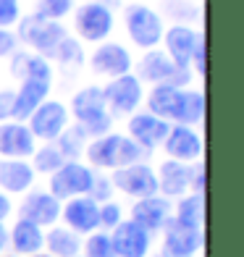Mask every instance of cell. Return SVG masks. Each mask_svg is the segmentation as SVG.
<instances>
[{
  "mask_svg": "<svg viewBox=\"0 0 244 257\" xmlns=\"http://www.w3.org/2000/svg\"><path fill=\"white\" fill-rule=\"evenodd\" d=\"M84 155L92 171H115L132 163H145L147 153L126 134H102L87 145Z\"/></svg>",
  "mask_w": 244,
  "mask_h": 257,
  "instance_id": "6da1fadb",
  "label": "cell"
},
{
  "mask_svg": "<svg viewBox=\"0 0 244 257\" xmlns=\"http://www.w3.org/2000/svg\"><path fill=\"white\" fill-rule=\"evenodd\" d=\"M71 113L76 118V126H81L87 132L89 139H97L102 134H110L113 115L108 113L105 97H102V87L89 84L84 89H79L71 97Z\"/></svg>",
  "mask_w": 244,
  "mask_h": 257,
  "instance_id": "7a4b0ae2",
  "label": "cell"
},
{
  "mask_svg": "<svg viewBox=\"0 0 244 257\" xmlns=\"http://www.w3.org/2000/svg\"><path fill=\"white\" fill-rule=\"evenodd\" d=\"M137 79L139 81H150L153 87L166 84V87L187 89L189 81H192V71H189V68H179L163 50L153 48V50H147L142 58H139Z\"/></svg>",
  "mask_w": 244,
  "mask_h": 257,
  "instance_id": "3957f363",
  "label": "cell"
},
{
  "mask_svg": "<svg viewBox=\"0 0 244 257\" xmlns=\"http://www.w3.org/2000/svg\"><path fill=\"white\" fill-rule=\"evenodd\" d=\"M124 24H126L132 42L142 50L158 48L163 40V32H166L163 29V19L150 6H139V3H132L124 8Z\"/></svg>",
  "mask_w": 244,
  "mask_h": 257,
  "instance_id": "277c9868",
  "label": "cell"
},
{
  "mask_svg": "<svg viewBox=\"0 0 244 257\" xmlns=\"http://www.w3.org/2000/svg\"><path fill=\"white\" fill-rule=\"evenodd\" d=\"M63 37H68V34L61 27V21L40 19L37 14L19 19V34H16V40L29 45L32 50H37V55H42V58H48L55 50V45L61 42Z\"/></svg>",
  "mask_w": 244,
  "mask_h": 257,
  "instance_id": "5b68a950",
  "label": "cell"
},
{
  "mask_svg": "<svg viewBox=\"0 0 244 257\" xmlns=\"http://www.w3.org/2000/svg\"><path fill=\"white\" fill-rule=\"evenodd\" d=\"M92 179H95V171L89 166H84V163H79V160H66L50 176V189L48 192L61 202L71 200V197H87Z\"/></svg>",
  "mask_w": 244,
  "mask_h": 257,
  "instance_id": "8992f818",
  "label": "cell"
},
{
  "mask_svg": "<svg viewBox=\"0 0 244 257\" xmlns=\"http://www.w3.org/2000/svg\"><path fill=\"white\" fill-rule=\"evenodd\" d=\"M102 97H105L108 113L113 118L115 115H132V113H137L139 102L145 100V89H142V81L134 74H124V76L110 79L102 87Z\"/></svg>",
  "mask_w": 244,
  "mask_h": 257,
  "instance_id": "52a82bcc",
  "label": "cell"
},
{
  "mask_svg": "<svg viewBox=\"0 0 244 257\" xmlns=\"http://www.w3.org/2000/svg\"><path fill=\"white\" fill-rule=\"evenodd\" d=\"M110 184H113V189L124 192L126 197H134V200L158 194L155 168L147 166V163H132V166L115 168L110 176Z\"/></svg>",
  "mask_w": 244,
  "mask_h": 257,
  "instance_id": "ba28073f",
  "label": "cell"
},
{
  "mask_svg": "<svg viewBox=\"0 0 244 257\" xmlns=\"http://www.w3.org/2000/svg\"><path fill=\"white\" fill-rule=\"evenodd\" d=\"M74 29L87 42H105L113 32V11L102 3H84L74 14Z\"/></svg>",
  "mask_w": 244,
  "mask_h": 257,
  "instance_id": "9c48e42d",
  "label": "cell"
},
{
  "mask_svg": "<svg viewBox=\"0 0 244 257\" xmlns=\"http://www.w3.org/2000/svg\"><path fill=\"white\" fill-rule=\"evenodd\" d=\"M27 121H29L27 126H29L34 139L55 142V139L61 137V132L68 126V108L58 100H45Z\"/></svg>",
  "mask_w": 244,
  "mask_h": 257,
  "instance_id": "30bf717a",
  "label": "cell"
},
{
  "mask_svg": "<svg viewBox=\"0 0 244 257\" xmlns=\"http://www.w3.org/2000/svg\"><path fill=\"white\" fill-rule=\"evenodd\" d=\"M163 150L171 160L179 163H197L202 158V137L194 132V126H179L171 123L166 139H163Z\"/></svg>",
  "mask_w": 244,
  "mask_h": 257,
  "instance_id": "8fae6325",
  "label": "cell"
},
{
  "mask_svg": "<svg viewBox=\"0 0 244 257\" xmlns=\"http://www.w3.org/2000/svg\"><path fill=\"white\" fill-rule=\"evenodd\" d=\"M89 68L100 76L115 79V76H124L132 71V55L118 42H102L89 55Z\"/></svg>",
  "mask_w": 244,
  "mask_h": 257,
  "instance_id": "7c38bea8",
  "label": "cell"
},
{
  "mask_svg": "<svg viewBox=\"0 0 244 257\" xmlns=\"http://www.w3.org/2000/svg\"><path fill=\"white\" fill-rule=\"evenodd\" d=\"M163 231V252L171 254H181V257H194L197 252L202 249V228H189L181 226L179 220L168 218Z\"/></svg>",
  "mask_w": 244,
  "mask_h": 257,
  "instance_id": "4fadbf2b",
  "label": "cell"
},
{
  "mask_svg": "<svg viewBox=\"0 0 244 257\" xmlns=\"http://www.w3.org/2000/svg\"><path fill=\"white\" fill-rule=\"evenodd\" d=\"M171 213H173L171 200H166V197H160V194H153V197H142V200H137L132 205L129 220L137 223L139 228H145L147 233H153V231H160L166 226Z\"/></svg>",
  "mask_w": 244,
  "mask_h": 257,
  "instance_id": "5bb4252c",
  "label": "cell"
},
{
  "mask_svg": "<svg viewBox=\"0 0 244 257\" xmlns=\"http://www.w3.org/2000/svg\"><path fill=\"white\" fill-rule=\"evenodd\" d=\"M61 207L63 202L55 200L50 192H29L24 197V202L19 205V218L29 220L34 226H55L61 218Z\"/></svg>",
  "mask_w": 244,
  "mask_h": 257,
  "instance_id": "9a60e30c",
  "label": "cell"
},
{
  "mask_svg": "<svg viewBox=\"0 0 244 257\" xmlns=\"http://www.w3.org/2000/svg\"><path fill=\"white\" fill-rule=\"evenodd\" d=\"M110 244L115 257H147L153 236L137 223H132V220H121L110 233Z\"/></svg>",
  "mask_w": 244,
  "mask_h": 257,
  "instance_id": "2e32d148",
  "label": "cell"
},
{
  "mask_svg": "<svg viewBox=\"0 0 244 257\" xmlns=\"http://www.w3.org/2000/svg\"><path fill=\"white\" fill-rule=\"evenodd\" d=\"M168 128H171V123L158 118V115H153V113H132L129 134H126V137H129L132 142H137L145 153H150V150H155V147L163 145Z\"/></svg>",
  "mask_w": 244,
  "mask_h": 257,
  "instance_id": "e0dca14e",
  "label": "cell"
},
{
  "mask_svg": "<svg viewBox=\"0 0 244 257\" xmlns=\"http://www.w3.org/2000/svg\"><path fill=\"white\" fill-rule=\"evenodd\" d=\"M37 150V142L29 132L27 123L14 121V123H0V158L11 160H27Z\"/></svg>",
  "mask_w": 244,
  "mask_h": 257,
  "instance_id": "ac0fdd59",
  "label": "cell"
},
{
  "mask_svg": "<svg viewBox=\"0 0 244 257\" xmlns=\"http://www.w3.org/2000/svg\"><path fill=\"white\" fill-rule=\"evenodd\" d=\"M61 218L66 220V228H71L74 233H92L100 228V220H97V202L89 200V197H71L66 200L61 207Z\"/></svg>",
  "mask_w": 244,
  "mask_h": 257,
  "instance_id": "d6986e66",
  "label": "cell"
},
{
  "mask_svg": "<svg viewBox=\"0 0 244 257\" xmlns=\"http://www.w3.org/2000/svg\"><path fill=\"white\" fill-rule=\"evenodd\" d=\"M158 179V194L166 200H179V197L189 194V166L179 160H163L160 168L155 171Z\"/></svg>",
  "mask_w": 244,
  "mask_h": 257,
  "instance_id": "ffe728a7",
  "label": "cell"
},
{
  "mask_svg": "<svg viewBox=\"0 0 244 257\" xmlns=\"http://www.w3.org/2000/svg\"><path fill=\"white\" fill-rule=\"evenodd\" d=\"M197 37H200V32H194L192 27H184V24L171 27L168 32H163V42H166V50L163 53H166L179 68H189Z\"/></svg>",
  "mask_w": 244,
  "mask_h": 257,
  "instance_id": "44dd1931",
  "label": "cell"
},
{
  "mask_svg": "<svg viewBox=\"0 0 244 257\" xmlns=\"http://www.w3.org/2000/svg\"><path fill=\"white\" fill-rule=\"evenodd\" d=\"M50 81H37V79H27L21 81L19 89L14 92V121H27L29 115L40 108L50 95Z\"/></svg>",
  "mask_w": 244,
  "mask_h": 257,
  "instance_id": "7402d4cb",
  "label": "cell"
},
{
  "mask_svg": "<svg viewBox=\"0 0 244 257\" xmlns=\"http://www.w3.org/2000/svg\"><path fill=\"white\" fill-rule=\"evenodd\" d=\"M34 184V171L27 160H11L0 158V192L11 194H24Z\"/></svg>",
  "mask_w": 244,
  "mask_h": 257,
  "instance_id": "603a6c76",
  "label": "cell"
},
{
  "mask_svg": "<svg viewBox=\"0 0 244 257\" xmlns=\"http://www.w3.org/2000/svg\"><path fill=\"white\" fill-rule=\"evenodd\" d=\"M179 105H181V89H176V87L158 84V87L150 89V95H147V113H153V115H158V118L168 121V123H176Z\"/></svg>",
  "mask_w": 244,
  "mask_h": 257,
  "instance_id": "cb8c5ba5",
  "label": "cell"
},
{
  "mask_svg": "<svg viewBox=\"0 0 244 257\" xmlns=\"http://www.w3.org/2000/svg\"><path fill=\"white\" fill-rule=\"evenodd\" d=\"M11 74L16 79H37V81H50L53 84V66L48 58H42L37 53H16L11 61Z\"/></svg>",
  "mask_w": 244,
  "mask_h": 257,
  "instance_id": "d4e9b609",
  "label": "cell"
},
{
  "mask_svg": "<svg viewBox=\"0 0 244 257\" xmlns=\"http://www.w3.org/2000/svg\"><path fill=\"white\" fill-rule=\"evenodd\" d=\"M8 241H11V247H14L16 254L29 257V254L42 252V247H45V231L40 226L29 223V220H24V218H19L14 231L8 233Z\"/></svg>",
  "mask_w": 244,
  "mask_h": 257,
  "instance_id": "484cf974",
  "label": "cell"
},
{
  "mask_svg": "<svg viewBox=\"0 0 244 257\" xmlns=\"http://www.w3.org/2000/svg\"><path fill=\"white\" fill-rule=\"evenodd\" d=\"M50 257H76L81 252V239L66 226H50L45 231V247Z\"/></svg>",
  "mask_w": 244,
  "mask_h": 257,
  "instance_id": "4316f807",
  "label": "cell"
},
{
  "mask_svg": "<svg viewBox=\"0 0 244 257\" xmlns=\"http://www.w3.org/2000/svg\"><path fill=\"white\" fill-rule=\"evenodd\" d=\"M173 220L189 228H202L205 223V194H184L173 205Z\"/></svg>",
  "mask_w": 244,
  "mask_h": 257,
  "instance_id": "83f0119b",
  "label": "cell"
},
{
  "mask_svg": "<svg viewBox=\"0 0 244 257\" xmlns=\"http://www.w3.org/2000/svg\"><path fill=\"white\" fill-rule=\"evenodd\" d=\"M89 145V137L87 132L81 126H66L61 137L55 139V147H58V153L63 155V160H79L81 155H84V150Z\"/></svg>",
  "mask_w": 244,
  "mask_h": 257,
  "instance_id": "f1b7e54d",
  "label": "cell"
},
{
  "mask_svg": "<svg viewBox=\"0 0 244 257\" xmlns=\"http://www.w3.org/2000/svg\"><path fill=\"white\" fill-rule=\"evenodd\" d=\"M205 118V95L197 89H181V105H179V126H194Z\"/></svg>",
  "mask_w": 244,
  "mask_h": 257,
  "instance_id": "f546056e",
  "label": "cell"
},
{
  "mask_svg": "<svg viewBox=\"0 0 244 257\" xmlns=\"http://www.w3.org/2000/svg\"><path fill=\"white\" fill-rule=\"evenodd\" d=\"M63 155L58 153V147L53 145V142H48V145H42V147H37L32 153V171L34 173H42V176H53V173L63 166Z\"/></svg>",
  "mask_w": 244,
  "mask_h": 257,
  "instance_id": "4dcf8cb0",
  "label": "cell"
},
{
  "mask_svg": "<svg viewBox=\"0 0 244 257\" xmlns=\"http://www.w3.org/2000/svg\"><path fill=\"white\" fill-rule=\"evenodd\" d=\"M48 58H55V63H61V66H76V68L84 63L81 45H79L74 37H63L61 42L55 45V50H53Z\"/></svg>",
  "mask_w": 244,
  "mask_h": 257,
  "instance_id": "1f68e13d",
  "label": "cell"
},
{
  "mask_svg": "<svg viewBox=\"0 0 244 257\" xmlns=\"http://www.w3.org/2000/svg\"><path fill=\"white\" fill-rule=\"evenodd\" d=\"M81 249H84L81 257H115L113 244H110V233H105V231L87 233V239L81 241Z\"/></svg>",
  "mask_w": 244,
  "mask_h": 257,
  "instance_id": "d6a6232c",
  "label": "cell"
},
{
  "mask_svg": "<svg viewBox=\"0 0 244 257\" xmlns=\"http://www.w3.org/2000/svg\"><path fill=\"white\" fill-rule=\"evenodd\" d=\"M71 11H74V0H37L34 14L40 19H48V21H61Z\"/></svg>",
  "mask_w": 244,
  "mask_h": 257,
  "instance_id": "836d02e7",
  "label": "cell"
},
{
  "mask_svg": "<svg viewBox=\"0 0 244 257\" xmlns=\"http://www.w3.org/2000/svg\"><path fill=\"white\" fill-rule=\"evenodd\" d=\"M97 220H100V228L113 231V228L124 220L121 205H118V202H102V205H97Z\"/></svg>",
  "mask_w": 244,
  "mask_h": 257,
  "instance_id": "e575fe53",
  "label": "cell"
},
{
  "mask_svg": "<svg viewBox=\"0 0 244 257\" xmlns=\"http://www.w3.org/2000/svg\"><path fill=\"white\" fill-rule=\"evenodd\" d=\"M110 194H113V184H110V179L95 171V179H92V186H89L87 197H89V200H95L97 205H102V202H110Z\"/></svg>",
  "mask_w": 244,
  "mask_h": 257,
  "instance_id": "d590c367",
  "label": "cell"
},
{
  "mask_svg": "<svg viewBox=\"0 0 244 257\" xmlns=\"http://www.w3.org/2000/svg\"><path fill=\"white\" fill-rule=\"evenodd\" d=\"M21 19V6L19 0H0V29H8L19 24Z\"/></svg>",
  "mask_w": 244,
  "mask_h": 257,
  "instance_id": "8d00e7d4",
  "label": "cell"
},
{
  "mask_svg": "<svg viewBox=\"0 0 244 257\" xmlns=\"http://www.w3.org/2000/svg\"><path fill=\"white\" fill-rule=\"evenodd\" d=\"M189 194H205V163H189Z\"/></svg>",
  "mask_w": 244,
  "mask_h": 257,
  "instance_id": "74e56055",
  "label": "cell"
},
{
  "mask_svg": "<svg viewBox=\"0 0 244 257\" xmlns=\"http://www.w3.org/2000/svg\"><path fill=\"white\" fill-rule=\"evenodd\" d=\"M205 58H207L205 34H200V37H197V45H194V53H192V63H189V66H194V74H197V76H202V79H205V71H207Z\"/></svg>",
  "mask_w": 244,
  "mask_h": 257,
  "instance_id": "f35d334b",
  "label": "cell"
},
{
  "mask_svg": "<svg viewBox=\"0 0 244 257\" xmlns=\"http://www.w3.org/2000/svg\"><path fill=\"white\" fill-rule=\"evenodd\" d=\"M14 115V89H3L0 92V123L8 121Z\"/></svg>",
  "mask_w": 244,
  "mask_h": 257,
  "instance_id": "ab89813d",
  "label": "cell"
},
{
  "mask_svg": "<svg viewBox=\"0 0 244 257\" xmlns=\"http://www.w3.org/2000/svg\"><path fill=\"white\" fill-rule=\"evenodd\" d=\"M16 45H19V40H16V34H14V32L0 29V58H6V55H11V53H16Z\"/></svg>",
  "mask_w": 244,
  "mask_h": 257,
  "instance_id": "60d3db41",
  "label": "cell"
},
{
  "mask_svg": "<svg viewBox=\"0 0 244 257\" xmlns=\"http://www.w3.org/2000/svg\"><path fill=\"white\" fill-rule=\"evenodd\" d=\"M11 210H14V205H11V197L6 192H0V223L11 215Z\"/></svg>",
  "mask_w": 244,
  "mask_h": 257,
  "instance_id": "b9f144b4",
  "label": "cell"
},
{
  "mask_svg": "<svg viewBox=\"0 0 244 257\" xmlns=\"http://www.w3.org/2000/svg\"><path fill=\"white\" fill-rule=\"evenodd\" d=\"M8 247V228L0 223V254H3V249Z\"/></svg>",
  "mask_w": 244,
  "mask_h": 257,
  "instance_id": "7bdbcfd3",
  "label": "cell"
},
{
  "mask_svg": "<svg viewBox=\"0 0 244 257\" xmlns=\"http://www.w3.org/2000/svg\"><path fill=\"white\" fill-rule=\"evenodd\" d=\"M87 3H102V6H108V8H110L115 0H87Z\"/></svg>",
  "mask_w": 244,
  "mask_h": 257,
  "instance_id": "ee69618b",
  "label": "cell"
},
{
  "mask_svg": "<svg viewBox=\"0 0 244 257\" xmlns=\"http://www.w3.org/2000/svg\"><path fill=\"white\" fill-rule=\"evenodd\" d=\"M160 257H181V254H171V252H160Z\"/></svg>",
  "mask_w": 244,
  "mask_h": 257,
  "instance_id": "f6af8a7d",
  "label": "cell"
},
{
  "mask_svg": "<svg viewBox=\"0 0 244 257\" xmlns=\"http://www.w3.org/2000/svg\"><path fill=\"white\" fill-rule=\"evenodd\" d=\"M29 257H50V254H42V252H37V254H29Z\"/></svg>",
  "mask_w": 244,
  "mask_h": 257,
  "instance_id": "bcb514c9",
  "label": "cell"
},
{
  "mask_svg": "<svg viewBox=\"0 0 244 257\" xmlns=\"http://www.w3.org/2000/svg\"><path fill=\"white\" fill-rule=\"evenodd\" d=\"M0 257H14V254H0Z\"/></svg>",
  "mask_w": 244,
  "mask_h": 257,
  "instance_id": "7dc6e473",
  "label": "cell"
},
{
  "mask_svg": "<svg viewBox=\"0 0 244 257\" xmlns=\"http://www.w3.org/2000/svg\"><path fill=\"white\" fill-rule=\"evenodd\" d=\"M76 257H81V254H76Z\"/></svg>",
  "mask_w": 244,
  "mask_h": 257,
  "instance_id": "c3c4849f",
  "label": "cell"
},
{
  "mask_svg": "<svg viewBox=\"0 0 244 257\" xmlns=\"http://www.w3.org/2000/svg\"><path fill=\"white\" fill-rule=\"evenodd\" d=\"M158 257H160V254H158Z\"/></svg>",
  "mask_w": 244,
  "mask_h": 257,
  "instance_id": "681fc988",
  "label": "cell"
}]
</instances>
